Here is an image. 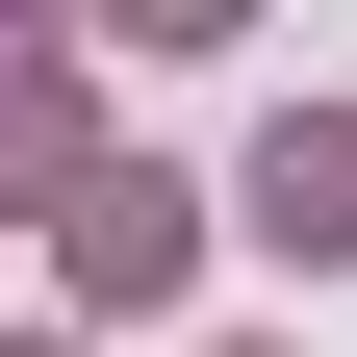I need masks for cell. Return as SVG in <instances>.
<instances>
[{"label": "cell", "instance_id": "1", "mask_svg": "<svg viewBox=\"0 0 357 357\" xmlns=\"http://www.w3.org/2000/svg\"><path fill=\"white\" fill-rule=\"evenodd\" d=\"M52 230H77V306H153V281H178V178H128V153H102Z\"/></svg>", "mask_w": 357, "mask_h": 357}, {"label": "cell", "instance_id": "2", "mask_svg": "<svg viewBox=\"0 0 357 357\" xmlns=\"http://www.w3.org/2000/svg\"><path fill=\"white\" fill-rule=\"evenodd\" d=\"M255 230L281 255H357V128H281V153H255Z\"/></svg>", "mask_w": 357, "mask_h": 357}]
</instances>
